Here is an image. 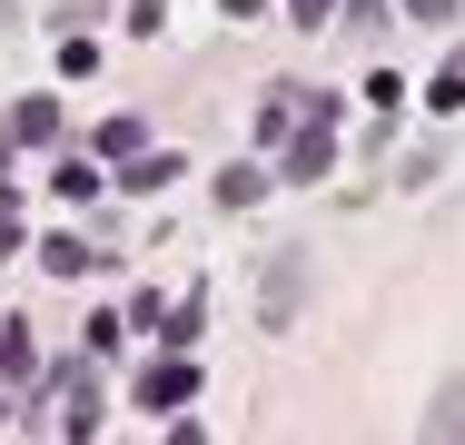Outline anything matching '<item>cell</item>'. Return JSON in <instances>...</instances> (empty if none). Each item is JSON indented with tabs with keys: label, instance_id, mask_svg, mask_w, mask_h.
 <instances>
[{
	"label": "cell",
	"instance_id": "2",
	"mask_svg": "<svg viewBox=\"0 0 465 445\" xmlns=\"http://www.w3.org/2000/svg\"><path fill=\"white\" fill-rule=\"evenodd\" d=\"M416 445H465V376H446V386L426 396V426H416Z\"/></svg>",
	"mask_w": 465,
	"mask_h": 445
},
{
	"label": "cell",
	"instance_id": "7",
	"mask_svg": "<svg viewBox=\"0 0 465 445\" xmlns=\"http://www.w3.org/2000/svg\"><path fill=\"white\" fill-rule=\"evenodd\" d=\"M258 188H268V178H258V169H218V208H248Z\"/></svg>",
	"mask_w": 465,
	"mask_h": 445
},
{
	"label": "cell",
	"instance_id": "5",
	"mask_svg": "<svg viewBox=\"0 0 465 445\" xmlns=\"http://www.w3.org/2000/svg\"><path fill=\"white\" fill-rule=\"evenodd\" d=\"M327 159H337V149H327V109H317V129H307V139L287 149V169H297V178H317V169H327Z\"/></svg>",
	"mask_w": 465,
	"mask_h": 445
},
{
	"label": "cell",
	"instance_id": "8",
	"mask_svg": "<svg viewBox=\"0 0 465 445\" xmlns=\"http://www.w3.org/2000/svg\"><path fill=\"white\" fill-rule=\"evenodd\" d=\"M139 139H149V129H139V119H99V149H109V159H129V149H139Z\"/></svg>",
	"mask_w": 465,
	"mask_h": 445
},
{
	"label": "cell",
	"instance_id": "10",
	"mask_svg": "<svg viewBox=\"0 0 465 445\" xmlns=\"http://www.w3.org/2000/svg\"><path fill=\"white\" fill-rule=\"evenodd\" d=\"M287 10H297V20H327V0H287Z\"/></svg>",
	"mask_w": 465,
	"mask_h": 445
},
{
	"label": "cell",
	"instance_id": "3",
	"mask_svg": "<svg viewBox=\"0 0 465 445\" xmlns=\"http://www.w3.org/2000/svg\"><path fill=\"white\" fill-rule=\"evenodd\" d=\"M188 396H198V366H188V356H169V366L139 376V406H188Z\"/></svg>",
	"mask_w": 465,
	"mask_h": 445
},
{
	"label": "cell",
	"instance_id": "11",
	"mask_svg": "<svg viewBox=\"0 0 465 445\" xmlns=\"http://www.w3.org/2000/svg\"><path fill=\"white\" fill-rule=\"evenodd\" d=\"M169 445H208V436H198V426H169Z\"/></svg>",
	"mask_w": 465,
	"mask_h": 445
},
{
	"label": "cell",
	"instance_id": "12",
	"mask_svg": "<svg viewBox=\"0 0 465 445\" xmlns=\"http://www.w3.org/2000/svg\"><path fill=\"white\" fill-rule=\"evenodd\" d=\"M218 10H238V20H248V10H258V0H218Z\"/></svg>",
	"mask_w": 465,
	"mask_h": 445
},
{
	"label": "cell",
	"instance_id": "6",
	"mask_svg": "<svg viewBox=\"0 0 465 445\" xmlns=\"http://www.w3.org/2000/svg\"><path fill=\"white\" fill-rule=\"evenodd\" d=\"M40 267H50V277H80L90 248H80V238H40Z\"/></svg>",
	"mask_w": 465,
	"mask_h": 445
},
{
	"label": "cell",
	"instance_id": "9",
	"mask_svg": "<svg viewBox=\"0 0 465 445\" xmlns=\"http://www.w3.org/2000/svg\"><path fill=\"white\" fill-rule=\"evenodd\" d=\"M10 208H20V198H10V188H0V258H10V248H20V218H10Z\"/></svg>",
	"mask_w": 465,
	"mask_h": 445
},
{
	"label": "cell",
	"instance_id": "1",
	"mask_svg": "<svg viewBox=\"0 0 465 445\" xmlns=\"http://www.w3.org/2000/svg\"><path fill=\"white\" fill-rule=\"evenodd\" d=\"M297 307H307V258L278 248L268 258V287H258V327H297Z\"/></svg>",
	"mask_w": 465,
	"mask_h": 445
},
{
	"label": "cell",
	"instance_id": "4",
	"mask_svg": "<svg viewBox=\"0 0 465 445\" xmlns=\"http://www.w3.org/2000/svg\"><path fill=\"white\" fill-rule=\"evenodd\" d=\"M10 139H20V149H50V139H60V109H50V99H20V109H10Z\"/></svg>",
	"mask_w": 465,
	"mask_h": 445
}]
</instances>
